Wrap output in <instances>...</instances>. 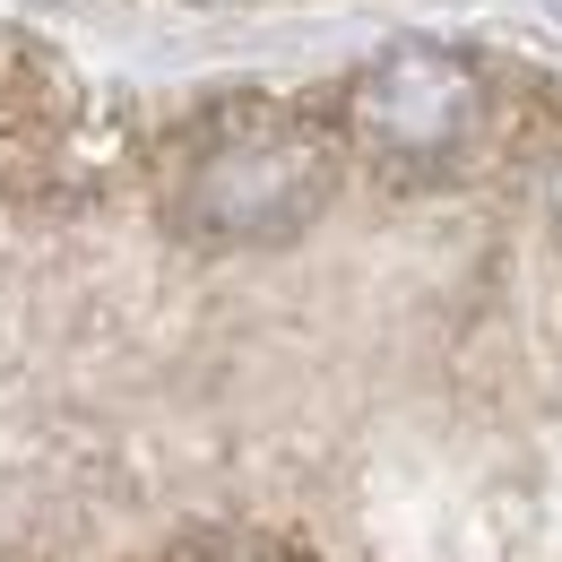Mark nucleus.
I'll use <instances>...</instances> for the list:
<instances>
[{
	"label": "nucleus",
	"instance_id": "obj_1",
	"mask_svg": "<svg viewBox=\"0 0 562 562\" xmlns=\"http://www.w3.org/2000/svg\"><path fill=\"white\" fill-rule=\"evenodd\" d=\"M338 200V131L278 95H216L182 131L173 165V225L191 243L260 251L294 243Z\"/></svg>",
	"mask_w": 562,
	"mask_h": 562
},
{
	"label": "nucleus",
	"instance_id": "obj_4",
	"mask_svg": "<svg viewBox=\"0 0 562 562\" xmlns=\"http://www.w3.org/2000/svg\"><path fill=\"white\" fill-rule=\"evenodd\" d=\"M554 209H562V165H554Z\"/></svg>",
	"mask_w": 562,
	"mask_h": 562
},
{
	"label": "nucleus",
	"instance_id": "obj_3",
	"mask_svg": "<svg viewBox=\"0 0 562 562\" xmlns=\"http://www.w3.org/2000/svg\"><path fill=\"white\" fill-rule=\"evenodd\" d=\"M70 104H78L70 70H61L44 44H26V35L0 26V122L44 131V122H70Z\"/></svg>",
	"mask_w": 562,
	"mask_h": 562
},
{
	"label": "nucleus",
	"instance_id": "obj_2",
	"mask_svg": "<svg viewBox=\"0 0 562 562\" xmlns=\"http://www.w3.org/2000/svg\"><path fill=\"white\" fill-rule=\"evenodd\" d=\"M485 61L459 53V44H432L407 35L390 53H372L347 78V104H338V131H347L372 165L390 173H441L459 165L476 131H485Z\"/></svg>",
	"mask_w": 562,
	"mask_h": 562
}]
</instances>
